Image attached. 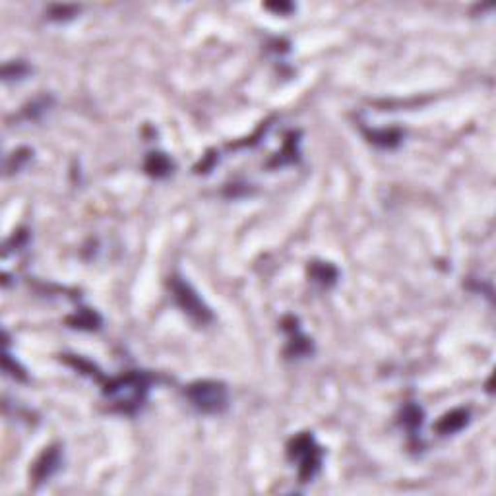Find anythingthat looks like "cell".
Returning a JSON list of instances; mask_svg holds the SVG:
<instances>
[{
	"mask_svg": "<svg viewBox=\"0 0 496 496\" xmlns=\"http://www.w3.org/2000/svg\"><path fill=\"white\" fill-rule=\"evenodd\" d=\"M148 376L142 375V373H128L117 380H111L107 384L105 392L111 393V396H119L117 405L122 413H132L142 405V401L148 393Z\"/></svg>",
	"mask_w": 496,
	"mask_h": 496,
	"instance_id": "obj_1",
	"label": "cell"
},
{
	"mask_svg": "<svg viewBox=\"0 0 496 496\" xmlns=\"http://www.w3.org/2000/svg\"><path fill=\"white\" fill-rule=\"evenodd\" d=\"M188 400L196 409L202 413H221L229 405V393H227L225 384L213 382V380H202L188 386L186 390Z\"/></svg>",
	"mask_w": 496,
	"mask_h": 496,
	"instance_id": "obj_2",
	"label": "cell"
},
{
	"mask_svg": "<svg viewBox=\"0 0 496 496\" xmlns=\"http://www.w3.org/2000/svg\"><path fill=\"white\" fill-rule=\"evenodd\" d=\"M289 456L293 460H299V477L303 483H308L320 469L322 452L310 435L296 436L289 446Z\"/></svg>",
	"mask_w": 496,
	"mask_h": 496,
	"instance_id": "obj_3",
	"label": "cell"
},
{
	"mask_svg": "<svg viewBox=\"0 0 496 496\" xmlns=\"http://www.w3.org/2000/svg\"><path fill=\"white\" fill-rule=\"evenodd\" d=\"M169 285H171V291H173L176 305L181 306L188 316H192L194 320H198V322L202 324L211 320V313H209L208 306L204 305V301L198 296V293H196L183 278L174 276Z\"/></svg>",
	"mask_w": 496,
	"mask_h": 496,
	"instance_id": "obj_4",
	"label": "cell"
},
{
	"mask_svg": "<svg viewBox=\"0 0 496 496\" xmlns=\"http://www.w3.org/2000/svg\"><path fill=\"white\" fill-rule=\"evenodd\" d=\"M61 450L59 448H49L33 465V473L31 475H33L35 483H43L49 477H52V473H57L59 467H61Z\"/></svg>",
	"mask_w": 496,
	"mask_h": 496,
	"instance_id": "obj_5",
	"label": "cell"
},
{
	"mask_svg": "<svg viewBox=\"0 0 496 496\" xmlns=\"http://www.w3.org/2000/svg\"><path fill=\"white\" fill-rule=\"evenodd\" d=\"M467 417H469L467 411H452V413H448L446 417H442V421L436 425V428H438L440 435H452V433H458V430H462V428L467 425Z\"/></svg>",
	"mask_w": 496,
	"mask_h": 496,
	"instance_id": "obj_6",
	"label": "cell"
},
{
	"mask_svg": "<svg viewBox=\"0 0 496 496\" xmlns=\"http://www.w3.org/2000/svg\"><path fill=\"white\" fill-rule=\"evenodd\" d=\"M146 171L153 176H165L171 171V161L163 153H151L146 161Z\"/></svg>",
	"mask_w": 496,
	"mask_h": 496,
	"instance_id": "obj_7",
	"label": "cell"
},
{
	"mask_svg": "<svg viewBox=\"0 0 496 496\" xmlns=\"http://www.w3.org/2000/svg\"><path fill=\"white\" fill-rule=\"evenodd\" d=\"M310 276H313L314 281H318L322 285H331L338 279V271L330 264H314L310 268Z\"/></svg>",
	"mask_w": 496,
	"mask_h": 496,
	"instance_id": "obj_8",
	"label": "cell"
},
{
	"mask_svg": "<svg viewBox=\"0 0 496 496\" xmlns=\"http://www.w3.org/2000/svg\"><path fill=\"white\" fill-rule=\"evenodd\" d=\"M370 138L375 144L378 146H384V148H392L396 144H400L401 134L398 130H382V132H373Z\"/></svg>",
	"mask_w": 496,
	"mask_h": 496,
	"instance_id": "obj_9",
	"label": "cell"
},
{
	"mask_svg": "<svg viewBox=\"0 0 496 496\" xmlns=\"http://www.w3.org/2000/svg\"><path fill=\"white\" fill-rule=\"evenodd\" d=\"M268 8L278 10V12H285V10H291V4H268Z\"/></svg>",
	"mask_w": 496,
	"mask_h": 496,
	"instance_id": "obj_10",
	"label": "cell"
}]
</instances>
